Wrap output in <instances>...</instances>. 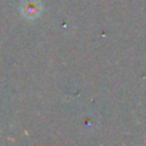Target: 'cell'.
Masks as SVG:
<instances>
[{
    "instance_id": "6da1fadb",
    "label": "cell",
    "mask_w": 146,
    "mask_h": 146,
    "mask_svg": "<svg viewBox=\"0 0 146 146\" xmlns=\"http://www.w3.org/2000/svg\"><path fill=\"white\" fill-rule=\"evenodd\" d=\"M21 13L27 19H35L41 13V5L37 0H25L21 4Z\"/></svg>"
}]
</instances>
